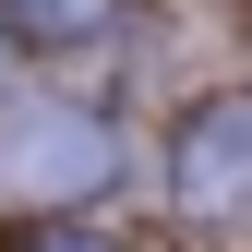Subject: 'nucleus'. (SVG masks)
Instances as JSON below:
<instances>
[{
  "instance_id": "nucleus-1",
  "label": "nucleus",
  "mask_w": 252,
  "mask_h": 252,
  "mask_svg": "<svg viewBox=\"0 0 252 252\" xmlns=\"http://www.w3.org/2000/svg\"><path fill=\"white\" fill-rule=\"evenodd\" d=\"M108 180H120V132L96 108L36 96V108L0 120V192L12 204H84V192H108Z\"/></svg>"
},
{
  "instance_id": "nucleus-2",
  "label": "nucleus",
  "mask_w": 252,
  "mask_h": 252,
  "mask_svg": "<svg viewBox=\"0 0 252 252\" xmlns=\"http://www.w3.org/2000/svg\"><path fill=\"white\" fill-rule=\"evenodd\" d=\"M168 192L192 204V216H240V204H252V84H240V96H204L192 120H180Z\"/></svg>"
},
{
  "instance_id": "nucleus-3",
  "label": "nucleus",
  "mask_w": 252,
  "mask_h": 252,
  "mask_svg": "<svg viewBox=\"0 0 252 252\" xmlns=\"http://www.w3.org/2000/svg\"><path fill=\"white\" fill-rule=\"evenodd\" d=\"M132 0H0V36L12 48H96Z\"/></svg>"
},
{
  "instance_id": "nucleus-4",
  "label": "nucleus",
  "mask_w": 252,
  "mask_h": 252,
  "mask_svg": "<svg viewBox=\"0 0 252 252\" xmlns=\"http://www.w3.org/2000/svg\"><path fill=\"white\" fill-rule=\"evenodd\" d=\"M24 252H120V240H108V228H36Z\"/></svg>"
}]
</instances>
